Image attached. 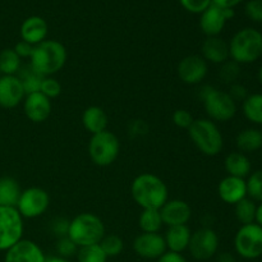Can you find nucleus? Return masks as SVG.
<instances>
[{
	"mask_svg": "<svg viewBox=\"0 0 262 262\" xmlns=\"http://www.w3.org/2000/svg\"><path fill=\"white\" fill-rule=\"evenodd\" d=\"M130 194L136 204L145 209L160 210L169 200V191L161 178L152 173H142L133 179Z\"/></svg>",
	"mask_w": 262,
	"mask_h": 262,
	"instance_id": "1",
	"label": "nucleus"
},
{
	"mask_svg": "<svg viewBox=\"0 0 262 262\" xmlns=\"http://www.w3.org/2000/svg\"><path fill=\"white\" fill-rule=\"evenodd\" d=\"M67 58L68 54L63 43L56 40H45L33 48L30 67L40 76L53 77L63 69Z\"/></svg>",
	"mask_w": 262,
	"mask_h": 262,
	"instance_id": "2",
	"label": "nucleus"
},
{
	"mask_svg": "<svg viewBox=\"0 0 262 262\" xmlns=\"http://www.w3.org/2000/svg\"><path fill=\"white\" fill-rule=\"evenodd\" d=\"M229 45V58L239 66L253 64L262 56V32L257 28L245 27L233 35Z\"/></svg>",
	"mask_w": 262,
	"mask_h": 262,
	"instance_id": "3",
	"label": "nucleus"
},
{
	"mask_svg": "<svg viewBox=\"0 0 262 262\" xmlns=\"http://www.w3.org/2000/svg\"><path fill=\"white\" fill-rule=\"evenodd\" d=\"M188 136L193 145L206 156H216L224 148V137L215 122L209 118L194 119L188 128Z\"/></svg>",
	"mask_w": 262,
	"mask_h": 262,
	"instance_id": "4",
	"label": "nucleus"
},
{
	"mask_svg": "<svg viewBox=\"0 0 262 262\" xmlns=\"http://www.w3.org/2000/svg\"><path fill=\"white\" fill-rule=\"evenodd\" d=\"M105 225L97 215L92 212H82L69 223L68 237L79 247L99 245L104 235Z\"/></svg>",
	"mask_w": 262,
	"mask_h": 262,
	"instance_id": "5",
	"label": "nucleus"
},
{
	"mask_svg": "<svg viewBox=\"0 0 262 262\" xmlns=\"http://www.w3.org/2000/svg\"><path fill=\"white\" fill-rule=\"evenodd\" d=\"M200 99L207 117L212 122H229L237 114V102L227 91L212 86H205L200 91Z\"/></svg>",
	"mask_w": 262,
	"mask_h": 262,
	"instance_id": "6",
	"label": "nucleus"
},
{
	"mask_svg": "<svg viewBox=\"0 0 262 262\" xmlns=\"http://www.w3.org/2000/svg\"><path fill=\"white\" fill-rule=\"evenodd\" d=\"M120 142L117 136L110 130L91 136L89 142V156L97 166H109L119 156Z\"/></svg>",
	"mask_w": 262,
	"mask_h": 262,
	"instance_id": "7",
	"label": "nucleus"
},
{
	"mask_svg": "<svg viewBox=\"0 0 262 262\" xmlns=\"http://www.w3.org/2000/svg\"><path fill=\"white\" fill-rule=\"evenodd\" d=\"M235 253L243 260L253 261L262 256V227L256 223L241 225L234 235Z\"/></svg>",
	"mask_w": 262,
	"mask_h": 262,
	"instance_id": "8",
	"label": "nucleus"
},
{
	"mask_svg": "<svg viewBox=\"0 0 262 262\" xmlns=\"http://www.w3.org/2000/svg\"><path fill=\"white\" fill-rule=\"evenodd\" d=\"M23 217L15 207L0 206V252H5L23 237Z\"/></svg>",
	"mask_w": 262,
	"mask_h": 262,
	"instance_id": "9",
	"label": "nucleus"
},
{
	"mask_svg": "<svg viewBox=\"0 0 262 262\" xmlns=\"http://www.w3.org/2000/svg\"><path fill=\"white\" fill-rule=\"evenodd\" d=\"M50 206V196L41 187H30L22 189L15 209L23 219H36L48 211Z\"/></svg>",
	"mask_w": 262,
	"mask_h": 262,
	"instance_id": "10",
	"label": "nucleus"
},
{
	"mask_svg": "<svg viewBox=\"0 0 262 262\" xmlns=\"http://www.w3.org/2000/svg\"><path fill=\"white\" fill-rule=\"evenodd\" d=\"M219 235L212 228H200L192 233L188 251L197 261L211 260L219 250Z\"/></svg>",
	"mask_w": 262,
	"mask_h": 262,
	"instance_id": "11",
	"label": "nucleus"
},
{
	"mask_svg": "<svg viewBox=\"0 0 262 262\" xmlns=\"http://www.w3.org/2000/svg\"><path fill=\"white\" fill-rule=\"evenodd\" d=\"M234 17V9H224L211 4L200 14V28L206 37L219 36L229 19Z\"/></svg>",
	"mask_w": 262,
	"mask_h": 262,
	"instance_id": "12",
	"label": "nucleus"
},
{
	"mask_svg": "<svg viewBox=\"0 0 262 262\" xmlns=\"http://www.w3.org/2000/svg\"><path fill=\"white\" fill-rule=\"evenodd\" d=\"M209 64L201 55H187L177 67V73L183 83L194 86L200 84L207 76Z\"/></svg>",
	"mask_w": 262,
	"mask_h": 262,
	"instance_id": "13",
	"label": "nucleus"
},
{
	"mask_svg": "<svg viewBox=\"0 0 262 262\" xmlns=\"http://www.w3.org/2000/svg\"><path fill=\"white\" fill-rule=\"evenodd\" d=\"M136 255L146 260H158L166 252L164 235L160 233H141L133 241Z\"/></svg>",
	"mask_w": 262,
	"mask_h": 262,
	"instance_id": "14",
	"label": "nucleus"
},
{
	"mask_svg": "<svg viewBox=\"0 0 262 262\" xmlns=\"http://www.w3.org/2000/svg\"><path fill=\"white\" fill-rule=\"evenodd\" d=\"M46 256L40 246L30 239H20L5 251L4 262H45Z\"/></svg>",
	"mask_w": 262,
	"mask_h": 262,
	"instance_id": "15",
	"label": "nucleus"
},
{
	"mask_svg": "<svg viewBox=\"0 0 262 262\" xmlns=\"http://www.w3.org/2000/svg\"><path fill=\"white\" fill-rule=\"evenodd\" d=\"M163 219L164 225L166 227H176V225H187L192 217V209L183 200H168L159 210Z\"/></svg>",
	"mask_w": 262,
	"mask_h": 262,
	"instance_id": "16",
	"label": "nucleus"
},
{
	"mask_svg": "<svg viewBox=\"0 0 262 262\" xmlns=\"http://www.w3.org/2000/svg\"><path fill=\"white\" fill-rule=\"evenodd\" d=\"M26 92L18 76H0V106L13 109L23 102Z\"/></svg>",
	"mask_w": 262,
	"mask_h": 262,
	"instance_id": "17",
	"label": "nucleus"
},
{
	"mask_svg": "<svg viewBox=\"0 0 262 262\" xmlns=\"http://www.w3.org/2000/svg\"><path fill=\"white\" fill-rule=\"evenodd\" d=\"M51 100L48 99L45 95L38 92L26 95L23 100V110L25 114L31 122L43 123L51 114Z\"/></svg>",
	"mask_w": 262,
	"mask_h": 262,
	"instance_id": "18",
	"label": "nucleus"
},
{
	"mask_svg": "<svg viewBox=\"0 0 262 262\" xmlns=\"http://www.w3.org/2000/svg\"><path fill=\"white\" fill-rule=\"evenodd\" d=\"M217 194L220 200L228 205L238 204L247 196V183L246 179L237 178V177L227 176L219 182L217 186Z\"/></svg>",
	"mask_w": 262,
	"mask_h": 262,
	"instance_id": "19",
	"label": "nucleus"
},
{
	"mask_svg": "<svg viewBox=\"0 0 262 262\" xmlns=\"http://www.w3.org/2000/svg\"><path fill=\"white\" fill-rule=\"evenodd\" d=\"M49 33V25L42 17L31 15L20 25V37L23 41L36 46L46 40Z\"/></svg>",
	"mask_w": 262,
	"mask_h": 262,
	"instance_id": "20",
	"label": "nucleus"
},
{
	"mask_svg": "<svg viewBox=\"0 0 262 262\" xmlns=\"http://www.w3.org/2000/svg\"><path fill=\"white\" fill-rule=\"evenodd\" d=\"M201 56L207 63L222 66L229 60V45L220 36L206 37L201 45Z\"/></svg>",
	"mask_w": 262,
	"mask_h": 262,
	"instance_id": "21",
	"label": "nucleus"
},
{
	"mask_svg": "<svg viewBox=\"0 0 262 262\" xmlns=\"http://www.w3.org/2000/svg\"><path fill=\"white\" fill-rule=\"evenodd\" d=\"M192 232L188 225H176L169 227L166 230L164 239H165L166 250L170 252L182 253L188 250L189 241H191Z\"/></svg>",
	"mask_w": 262,
	"mask_h": 262,
	"instance_id": "22",
	"label": "nucleus"
},
{
	"mask_svg": "<svg viewBox=\"0 0 262 262\" xmlns=\"http://www.w3.org/2000/svg\"><path fill=\"white\" fill-rule=\"evenodd\" d=\"M224 169L230 177L246 179L252 173V164L246 154L239 151H233L225 156Z\"/></svg>",
	"mask_w": 262,
	"mask_h": 262,
	"instance_id": "23",
	"label": "nucleus"
},
{
	"mask_svg": "<svg viewBox=\"0 0 262 262\" xmlns=\"http://www.w3.org/2000/svg\"><path fill=\"white\" fill-rule=\"evenodd\" d=\"M107 123H109V118H107L106 112L96 105L89 106L82 114V124L84 129L91 135L106 130Z\"/></svg>",
	"mask_w": 262,
	"mask_h": 262,
	"instance_id": "24",
	"label": "nucleus"
},
{
	"mask_svg": "<svg viewBox=\"0 0 262 262\" xmlns=\"http://www.w3.org/2000/svg\"><path fill=\"white\" fill-rule=\"evenodd\" d=\"M235 145L239 152L253 154L262 150V130L250 127L241 130L235 137Z\"/></svg>",
	"mask_w": 262,
	"mask_h": 262,
	"instance_id": "25",
	"label": "nucleus"
},
{
	"mask_svg": "<svg viewBox=\"0 0 262 262\" xmlns=\"http://www.w3.org/2000/svg\"><path fill=\"white\" fill-rule=\"evenodd\" d=\"M20 193H22V188L18 181H15L12 177L0 178V206L15 207Z\"/></svg>",
	"mask_w": 262,
	"mask_h": 262,
	"instance_id": "26",
	"label": "nucleus"
},
{
	"mask_svg": "<svg viewBox=\"0 0 262 262\" xmlns=\"http://www.w3.org/2000/svg\"><path fill=\"white\" fill-rule=\"evenodd\" d=\"M246 119L255 125H262V94H251L242 102Z\"/></svg>",
	"mask_w": 262,
	"mask_h": 262,
	"instance_id": "27",
	"label": "nucleus"
},
{
	"mask_svg": "<svg viewBox=\"0 0 262 262\" xmlns=\"http://www.w3.org/2000/svg\"><path fill=\"white\" fill-rule=\"evenodd\" d=\"M164 223L159 210L145 209L138 217V227L142 233H159Z\"/></svg>",
	"mask_w": 262,
	"mask_h": 262,
	"instance_id": "28",
	"label": "nucleus"
},
{
	"mask_svg": "<svg viewBox=\"0 0 262 262\" xmlns=\"http://www.w3.org/2000/svg\"><path fill=\"white\" fill-rule=\"evenodd\" d=\"M22 68V59L13 49L0 51V76H17Z\"/></svg>",
	"mask_w": 262,
	"mask_h": 262,
	"instance_id": "29",
	"label": "nucleus"
},
{
	"mask_svg": "<svg viewBox=\"0 0 262 262\" xmlns=\"http://www.w3.org/2000/svg\"><path fill=\"white\" fill-rule=\"evenodd\" d=\"M256 210H257V202L250 197H246L234 205L235 219L242 225L252 224L256 220Z\"/></svg>",
	"mask_w": 262,
	"mask_h": 262,
	"instance_id": "30",
	"label": "nucleus"
},
{
	"mask_svg": "<svg viewBox=\"0 0 262 262\" xmlns=\"http://www.w3.org/2000/svg\"><path fill=\"white\" fill-rule=\"evenodd\" d=\"M18 78L20 79L22 82L23 90H25L26 95L33 94V92H38L40 91V86H41V81H42L43 77L40 76V74L36 73L32 68H20V71L18 72Z\"/></svg>",
	"mask_w": 262,
	"mask_h": 262,
	"instance_id": "31",
	"label": "nucleus"
},
{
	"mask_svg": "<svg viewBox=\"0 0 262 262\" xmlns=\"http://www.w3.org/2000/svg\"><path fill=\"white\" fill-rule=\"evenodd\" d=\"M76 256L78 262H107V258H109L105 255L100 245L79 247Z\"/></svg>",
	"mask_w": 262,
	"mask_h": 262,
	"instance_id": "32",
	"label": "nucleus"
},
{
	"mask_svg": "<svg viewBox=\"0 0 262 262\" xmlns=\"http://www.w3.org/2000/svg\"><path fill=\"white\" fill-rule=\"evenodd\" d=\"M99 245L107 257H117L124 250V242L117 234H105Z\"/></svg>",
	"mask_w": 262,
	"mask_h": 262,
	"instance_id": "33",
	"label": "nucleus"
},
{
	"mask_svg": "<svg viewBox=\"0 0 262 262\" xmlns=\"http://www.w3.org/2000/svg\"><path fill=\"white\" fill-rule=\"evenodd\" d=\"M246 183H247V196L257 204L262 202V169L252 171L246 179Z\"/></svg>",
	"mask_w": 262,
	"mask_h": 262,
	"instance_id": "34",
	"label": "nucleus"
},
{
	"mask_svg": "<svg viewBox=\"0 0 262 262\" xmlns=\"http://www.w3.org/2000/svg\"><path fill=\"white\" fill-rule=\"evenodd\" d=\"M241 76V66L233 60H227L220 66L219 69V78L222 82L227 84H233L238 82V78Z\"/></svg>",
	"mask_w": 262,
	"mask_h": 262,
	"instance_id": "35",
	"label": "nucleus"
},
{
	"mask_svg": "<svg viewBox=\"0 0 262 262\" xmlns=\"http://www.w3.org/2000/svg\"><path fill=\"white\" fill-rule=\"evenodd\" d=\"M55 251L59 257L68 258L69 260V258L77 255V252H78V246L69 237L58 238V241L55 243Z\"/></svg>",
	"mask_w": 262,
	"mask_h": 262,
	"instance_id": "36",
	"label": "nucleus"
},
{
	"mask_svg": "<svg viewBox=\"0 0 262 262\" xmlns=\"http://www.w3.org/2000/svg\"><path fill=\"white\" fill-rule=\"evenodd\" d=\"M40 92L48 99H55L61 94V84L54 77H43L41 81Z\"/></svg>",
	"mask_w": 262,
	"mask_h": 262,
	"instance_id": "37",
	"label": "nucleus"
},
{
	"mask_svg": "<svg viewBox=\"0 0 262 262\" xmlns=\"http://www.w3.org/2000/svg\"><path fill=\"white\" fill-rule=\"evenodd\" d=\"M245 14L255 23H262V0H248L245 5Z\"/></svg>",
	"mask_w": 262,
	"mask_h": 262,
	"instance_id": "38",
	"label": "nucleus"
},
{
	"mask_svg": "<svg viewBox=\"0 0 262 262\" xmlns=\"http://www.w3.org/2000/svg\"><path fill=\"white\" fill-rule=\"evenodd\" d=\"M171 119H173V123L178 128H182V129H188V128L192 125V123H193L194 118L188 110L178 109L173 113Z\"/></svg>",
	"mask_w": 262,
	"mask_h": 262,
	"instance_id": "39",
	"label": "nucleus"
},
{
	"mask_svg": "<svg viewBox=\"0 0 262 262\" xmlns=\"http://www.w3.org/2000/svg\"><path fill=\"white\" fill-rule=\"evenodd\" d=\"M69 223H71V220L66 219V217H54L50 222L51 233H53L56 238L68 237Z\"/></svg>",
	"mask_w": 262,
	"mask_h": 262,
	"instance_id": "40",
	"label": "nucleus"
},
{
	"mask_svg": "<svg viewBox=\"0 0 262 262\" xmlns=\"http://www.w3.org/2000/svg\"><path fill=\"white\" fill-rule=\"evenodd\" d=\"M179 3L187 12L193 14H201L212 4L211 0H179Z\"/></svg>",
	"mask_w": 262,
	"mask_h": 262,
	"instance_id": "41",
	"label": "nucleus"
},
{
	"mask_svg": "<svg viewBox=\"0 0 262 262\" xmlns=\"http://www.w3.org/2000/svg\"><path fill=\"white\" fill-rule=\"evenodd\" d=\"M228 94L230 95V97H232V99L234 100L235 102H238V101L243 102L246 99H247L248 95H250V94H248L247 87L243 86L242 83H238V82L230 84Z\"/></svg>",
	"mask_w": 262,
	"mask_h": 262,
	"instance_id": "42",
	"label": "nucleus"
},
{
	"mask_svg": "<svg viewBox=\"0 0 262 262\" xmlns=\"http://www.w3.org/2000/svg\"><path fill=\"white\" fill-rule=\"evenodd\" d=\"M33 48H35L33 45H31V43L20 40L15 43V46L13 48V50L15 51V54H17L20 59H27V58H31V55H32Z\"/></svg>",
	"mask_w": 262,
	"mask_h": 262,
	"instance_id": "43",
	"label": "nucleus"
},
{
	"mask_svg": "<svg viewBox=\"0 0 262 262\" xmlns=\"http://www.w3.org/2000/svg\"><path fill=\"white\" fill-rule=\"evenodd\" d=\"M156 261L158 262H188L182 253L170 252V251H166V252Z\"/></svg>",
	"mask_w": 262,
	"mask_h": 262,
	"instance_id": "44",
	"label": "nucleus"
},
{
	"mask_svg": "<svg viewBox=\"0 0 262 262\" xmlns=\"http://www.w3.org/2000/svg\"><path fill=\"white\" fill-rule=\"evenodd\" d=\"M211 2L212 4L217 5L220 8H224V9H234L237 5H239L245 0H211Z\"/></svg>",
	"mask_w": 262,
	"mask_h": 262,
	"instance_id": "45",
	"label": "nucleus"
},
{
	"mask_svg": "<svg viewBox=\"0 0 262 262\" xmlns=\"http://www.w3.org/2000/svg\"><path fill=\"white\" fill-rule=\"evenodd\" d=\"M216 262H235V257L230 252H222L217 255Z\"/></svg>",
	"mask_w": 262,
	"mask_h": 262,
	"instance_id": "46",
	"label": "nucleus"
},
{
	"mask_svg": "<svg viewBox=\"0 0 262 262\" xmlns=\"http://www.w3.org/2000/svg\"><path fill=\"white\" fill-rule=\"evenodd\" d=\"M256 224H258L260 227H262V202L257 204V210H256Z\"/></svg>",
	"mask_w": 262,
	"mask_h": 262,
	"instance_id": "47",
	"label": "nucleus"
},
{
	"mask_svg": "<svg viewBox=\"0 0 262 262\" xmlns=\"http://www.w3.org/2000/svg\"><path fill=\"white\" fill-rule=\"evenodd\" d=\"M45 262H71L68 258L59 257V256H53V257H46Z\"/></svg>",
	"mask_w": 262,
	"mask_h": 262,
	"instance_id": "48",
	"label": "nucleus"
},
{
	"mask_svg": "<svg viewBox=\"0 0 262 262\" xmlns=\"http://www.w3.org/2000/svg\"><path fill=\"white\" fill-rule=\"evenodd\" d=\"M257 79H258V82H260V83L262 84V64H261L260 68H258V72H257Z\"/></svg>",
	"mask_w": 262,
	"mask_h": 262,
	"instance_id": "49",
	"label": "nucleus"
},
{
	"mask_svg": "<svg viewBox=\"0 0 262 262\" xmlns=\"http://www.w3.org/2000/svg\"><path fill=\"white\" fill-rule=\"evenodd\" d=\"M246 262H251V261H246Z\"/></svg>",
	"mask_w": 262,
	"mask_h": 262,
	"instance_id": "50",
	"label": "nucleus"
},
{
	"mask_svg": "<svg viewBox=\"0 0 262 262\" xmlns=\"http://www.w3.org/2000/svg\"><path fill=\"white\" fill-rule=\"evenodd\" d=\"M261 151H262V150H261Z\"/></svg>",
	"mask_w": 262,
	"mask_h": 262,
	"instance_id": "51",
	"label": "nucleus"
}]
</instances>
